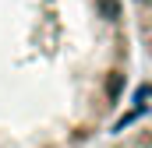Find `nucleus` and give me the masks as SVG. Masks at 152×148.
<instances>
[{"instance_id": "nucleus-3", "label": "nucleus", "mask_w": 152, "mask_h": 148, "mask_svg": "<svg viewBox=\"0 0 152 148\" xmlns=\"http://www.w3.org/2000/svg\"><path fill=\"white\" fill-rule=\"evenodd\" d=\"M99 148H152V116L138 120L134 127H127L124 134L110 138L106 145H99Z\"/></svg>"}, {"instance_id": "nucleus-2", "label": "nucleus", "mask_w": 152, "mask_h": 148, "mask_svg": "<svg viewBox=\"0 0 152 148\" xmlns=\"http://www.w3.org/2000/svg\"><path fill=\"white\" fill-rule=\"evenodd\" d=\"M127 14H131L134 42L142 46V53L152 64V0H127Z\"/></svg>"}, {"instance_id": "nucleus-1", "label": "nucleus", "mask_w": 152, "mask_h": 148, "mask_svg": "<svg viewBox=\"0 0 152 148\" xmlns=\"http://www.w3.org/2000/svg\"><path fill=\"white\" fill-rule=\"evenodd\" d=\"M131 71L127 0H0V148H88Z\"/></svg>"}]
</instances>
